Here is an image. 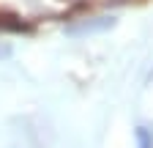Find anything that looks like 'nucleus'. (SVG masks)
Returning a JSON list of instances; mask_svg holds the SVG:
<instances>
[{
    "label": "nucleus",
    "mask_w": 153,
    "mask_h": 148,
    "mask_svg": "<svg viewBox=\"0 0 153 148\" xmlns=\"http://www.w3.org/2000/svg\"><path fill=\"white\" fill-rule=\"evenodd\" d=\"M8 55H11V47H8V44H0V61L8 58Z\"/></svg>",
    "instance_id": "obj_3"
},
{
    "label": "nucleus",
    "mask_w": 153,
    "mask_h": 148,
    "mask_svg": "<svg viewBox=\"0 0 153 148\" xmlns=\"http://www.w3.org/2000/svg\"><path fill=\"white\" fill-rule=\"evenodd\" d=\"M118 25L112 14H101V16H85V19H76L71 25H66V33L68 36H76V39H82V36H93V33H107Z\"/></svg>",
    "instance_id": "obj_1"
},
{
    "label": "nucleus",
    "mask_w": 153,
    "mask_h": 148,
    "mask_svg": "<svg viewBox=\"0 0 153 148\" xmlns=\"http://www.w3.org/2000/svg\"><path fill=\"white\" fill-rule=\"evenodd\" d=\"M137 148H153V135H150L148 126L137 129Z\"/></svg>",
    "instance_id": "obj_2"
}]
</instances>
